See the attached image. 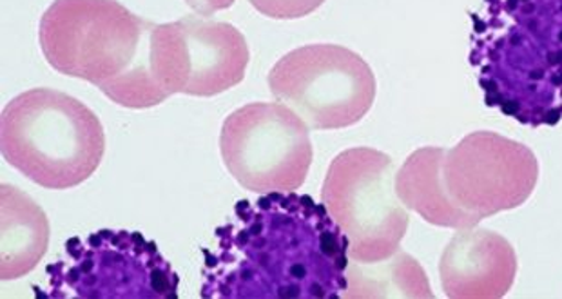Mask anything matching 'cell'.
Listing matches in <instances>:
<instances>
[{"label": "cell", "mask_w": 562, "mask_h": 299, "mask_svg": "<svg viewBox=\"0 0 562 299\" xmlns=\"http://www.w3.org/2000/svg\"><path fill=\"white\" fill-rule=\"evenodd\" d=\"M205 299H339L349 289V240L313 196L240 199L203 248Z\"/></svg>", "instance_id": "obj_1"}, {"label": "cell", "mask_w": 562, "mask_h": 299, "mask_svg": "<svg viewBox=\"0 0 562 299\" xmlns=\"http://www.w3.org/2000/svg\"><path fill=\"white\" fill-rule=\"evenodd\" d=\"M153 26L116 0H53L38 44L57 73L86 80L127 110H149L167 100L149 60Z\"/></svg>", "instance_id": "obj_2"}, {"label": "cell", "mask_w": 562, "mask_h": 299, "mask_svg": "<svg viewBox=\"0 0 562 299\" xmlns=\"http://www.w3.org/2000/svg\"><path fill=\"white\" fill-rule=\"evenodd\" d=\"M0 148L11 168L44 189H74L104 160L99 116L79 99L35 88L11 99L0 120Z\"/></svg>", "instance_id": "obj_3"}, {"label": "cell", "mask_w": 562, "mask_h": 299, "mask_svg": "<svg viewBox=\"0 0 562 299\" xmlns=\"http://www.w3.org/2000/svg\"><path fill=\"white\" fill-rule=\"evenodd\" d=\"M46 274L42 298L177 299L180 284L157 242L125 229L69 238Z\"/></svg>", "instance_id": "obj_4"}, {"label": "cell", "mask_w": 562, "mask_h": 299, "mask_svg": "<svg viewBox=\"0 0 562 299\" xmlns=\"http://www.w3.org/2000/svg\"><path fill=\"white\" fill-rule=\"evenodd\" d=\"M322 204L349 240V257L383 262L400 251L411 215L396 191V165L385 152L352 148L328 165Z\"/></svg>", "instance_id": "obj_5"}, {"label": "cell", "mask_w": 562, "mask_h": 299, "mask_svg": "<svg viewBox=\"0 0 562 299\" xmlns=\"http://www.w3.org/2000/svg\"><path fill=\"white\" fill-rule=\"evenodd\" d=\"M267 84L278 102L316 131L355 126L375 100L374 71L361 55L338 44L292 49L272 66Z\"/></svg>", "instance_id": "obj_6"}, {"label": "cell", "mask_w": 562, "mask_h": 299, "mask_svg": "<svg viewBox=\"0 0 562 299\" xmlns=\"http://www.w3.org/2000/svg\"><path fill=\"white\" fill-rule=\"evenodd\" d=\"M311 127L281 102H252L233 111L220 133L231 176L256 195L300 189L313 165Z\"/></svg>", "instance_id": "obj_7"}, {"label": "cell", "mask_w": 562, "mask_h": 299, "mask_svg": "<svg viewBox=\"0 0 562 299\" xmlns=\"http://www.w3.org/2000/svg\"><path fill=\"white\" fill-rule=\"evenodd\" d=\"M149 60L167 99H211L244 82L250 51L235 24L188 15L153 26Z\"/></svg>", "instance_id": "obj_8"}, {"label": "cell", "mask_w": 562, "mask_h": 299, "mask_svg": "<svg viewBox=\"0 0 562 299\" xmlns=\"http://www.w3.org/2000/svg\"><path fill=\"white\" fill-rule=\"evenodd\" d=\"M441 171L450 202L481 220L521 207L539 180L533 151L492 131L470 133L447 149Z\"/></svg>", "instance_id": "obj_9"}, {"label": "cell", "mask_w": 562, "mask_h": 299, "mask_svg": "<svg viewBox=\"0 0 562 299\" xmlns=\"http://www.w3.org/2000/svg\"><path fill=\"white\" fill-rule=\"evenodd\" d=\"M442 290L452 299H499L517 276V254L497 232L459 229L439 263Z\"/></svg>", "instance_id": "obj_10"}, {"label": "cell", "mask_w": 562, "mask_h": 299, "mask_svg": "<svg viewBox=\"0 0 562 299\" xmlns=\"http://www.w3.org/2000/svg\"><path fill=\"white\" fill-rule=\"evenodd\" d=\"M0 276L24 278L47 252L49 220L32 196L8 184L0 189Z\"/></svg>", "instance_id": "obj_11"}, {"label": "cell", "mask_w": 562, "mask_h": 299, "mask_svg": "<svg viewBox=\"0 0 562 299\" xmlns=\"http://www.w3.org/2000/svg\"><path fill=\"white\" fill-rule=\"evenodd\" d=\"M447 149L422 148L406 158L396 174L397 196L406 209L416 210L423 220L448 229H472L481 218L459 209L448 198L442 184V157Z\"/></svg>", "instance_id": "obj_12"}, {"label": "cell", "mask_w": 562, "mask_h": 299, "mask_svg": "<svg viewBox=\"0 0 562 299\" xmlns=\"http://www.w3.org/2000/svg\"><path fill=\"white\" fill-rule=\"evenodd\" d=\"M347 279L345 298H434L427 273L402 251L378 263L350 260Z\"/></svg>", "instance_id": "obj_13"}, {"label": "cell", "mask_w": 562, "mask_h": 299, "mask_svg": "<svg viewBox=\"0 0 562 299\" xmlns=\"http://www.w3.org/2000/svg\"><path fill=\"white\" fill-rule=\"evenodd\" d=\"M325 0H249L258 13L274 21H296L322 8Z\"/></svg>", "instance_id": "obj_14"}, {"label": "cell", "mask_w": 562, "mask_h": 299, "mask_svg": "<svg viewBox=\"0 0 562 299\" xmlns=\"http://www.w3.org/2000/svg\"><path fill=\"white\" fill-rule=\"evenodd\" d=\"M236 0H186V4L196 13V15L211 16L218 11L229 10L235 5Z\"/></svg>", "instance_id": "obj_15"}]
</instances>
